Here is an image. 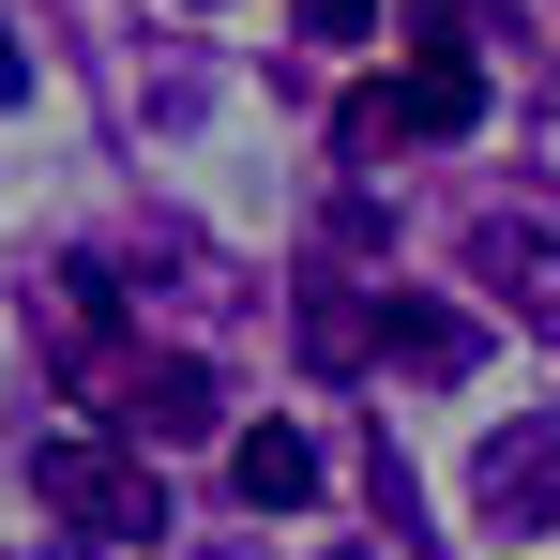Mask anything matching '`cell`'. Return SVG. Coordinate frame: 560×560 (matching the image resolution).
Listing matches in <instances>:
<instances>
[{"label":"cell","instance_id":"obj_1","mask_svg":"<svg viewBox=\"0 0 560 560\" xmlns=\"http://www.w3.org/2000/svg\"><path fill=\"white\" fill-rule=\"evenodd\" d=\"M469 515H485V546H560V409L485 424V455H469Z\"/></svg>","mask_w":560,"mask_h":560},{"label":"cell","instance_id":"obj_2","mask_svg":"<svg viewBox=\"0 0 560 560\" xmlns=\"http://www.w3.org/2000/svg\"><path fill=\"white\" fill-rule=\"evenodd\" d=\"M31 500H46V515H77V530H106V546H152V530H167L152 469L106 455V440H31Z\"/></svg>","mask_w":560,"mask_h":560},{"label":"cell","instance_id":"obj_3","mask_svg":"<svg viewBox=\"0 0 560 560\" xmlns=\"http://www.w3.org/2000/svg\"><path fill=\"white\" fill-rule=\"evenodd\" d=\"M469 121H485V77H469V46H424L409 77L349 92V152H394V137H469Z\"/></svg>","mask_w":560,"mask_h":560},{"label":"cell","instance_id":"obj_4","mask_svg":"<svg viewBox=\"0 0 560 560\" xmlns=\"http://www.w3.org/2000/svg\"><path fill=\"white\" fill-rule=\"evenodd\" d=\"M106 424H121L137 455H167V440H212V424H228V394H212V364H197V349H137V364H121V394H106Z\"/></svg>","mask_w":560,"mask_h":560},{"label":"cell","instance_id":"obj_5","mask_svg":"<svg viewBox=\"0 0 560 560\" xmlns=\"http://www.w3.org/2000/svg\"><path fill=\"white\" fill-rule=\"evenodd\" d=\"M469 288L560 318V228H546V212H485V228H469Z\"/></svg>","mask_w":560,"mask_h":560},{"label":"cell","instance_id":"obj_6","mask_svg":"<svg viewBox=\"0 0 560 560\" xmlns=\"http://www.w3.org/2000/svg\"><path fill=\"white\" fill-rule=\"evenodd\" d=\"M378 364H409V378H469V364H485V318L424 303V288H378Z\"/></svg>","mask_w":560,"mask_h":560},{"label":"cell","instance_id":"obj_7","mask_svg":"<svg viewBox=\"0 0 560 560\" xmlns=\"http://www.w3.org/2000/svg\"><path fill=\"white\" fill-rule=\"evenodd\" d=\"M228 485H243L258 515H303V500H318V440H303V424H243V440H228Z\"/></svg>","mask_w":560,"mask_h":560},{"label":"cell","instance_id":"obj_8","mask_svg":"<svg viewBox=\"0 0 560 560\" xmlns=\"http://www.w3.org/2000/svg\"><path fill=\"white\" fill-rule=\"evenodd\" d=\"M303 364H378V303H349V288H303Z\"/></svg>","mask_w":560,"mask_h":560},{"label":"cell","instance_id":"obj_9","mask_svg":"<svg viewBox=\"0 0 560 560\" xmlns=\"http://www.w3.org/2000/svg\"><path fill=\"white\" fill-rule=\"evenodd\" d=\"M378 31V0H303V46H364Z\"/></svg>","mask_w":560,"mask_h":560},{"label":"cell","instance_id":"obj_10","mask_svg":"<svg viewBox=\"0 0 560 560\" xmlns=\"http://www.w3.org/2000/svg\"><path fill=\"white\" fill-rule=\"evenodd\" d=\"M15 92H31V46H15V31H0V106H15Z\"/></svg>","mask_w":560,"mask_h":560}]
</instances>
